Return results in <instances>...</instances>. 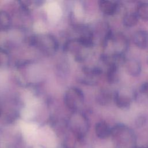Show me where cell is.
I'll return each mask as SVG.
<instances>
[{
  "label": "cell",
  "instance_id": "3",
  "mask_svg": "<svg viewBox=\"0 0 148 148\" xmlns=\"http://www.w3.org/2000/svg\"><path fill=\"white\" fill-rule=\"evenodd\" d=\"M35 44L42 52L46 54H52L58 47L56 39L50 35H42L35 39Z\"/></svg>",
  "mask_w": 148,
  "mask_h": 148
},
{
  "label": "cell",
  "instance_id": "4",
  "mask_svg": "<svg viewBox=\"0 0 148 148\" xmlns=\"http://www.w3.org/2000/svg\"><path fill=\"white\" fill-rule=\"evenodd\" d=\"M134 95L130 96L127 92L117 90L113 94V101L116 105L120 109H127L131 105Z\"/></svg>",
  "mask_w": 148,
  "mask_h": 148
},
{
  "label": "cell",
  "instance_id": "9",
  "mask_svg": "<svg viewBox=\"0 0 148 148\" xmlns=\"http://www.w3.org/2000/svg\"><path fill=\"white\" fill-rule=\"evenodd\" d=\"M112 100H113V94L108 89L101 90L97 97L98 103L102 106L108 105Z\"/></svg>",
  "mask_w": 148,
  "mask_h": 148
},
{
  "label": "cell",
  "instance_id": "10",
  "mask_svg": "<svg viewBox=\"0 0 148 148\" xmlns=\"http://www.w3.org/2000/svg\"><path fill=\"white\" fill-rule=\"evenodd\" d=\"M139 19V18L135 12H130L124 14L123 23L125 27L131 28L137 24Z\"/></svg>",
  "mask_w": 148,
  "mask_h": 148
},
{
  "label": "cell",
  "instance_id": "12",
  "mask_svg": "<svg viewBox=\"0 0 148 148\" xmlns=\"http://www.w3.org/2000/svg\"><path fill=\"white\" fill-rule=\"evenodd\" d=\"M134 98L136 100H148V82L143 83L139 87L138 90L134 92Z\"/></svg>",
  "mask_w": 148,
  "mask_h": 148
},
{
  "label": "cell",
  "instance_id": "6",
  "mask_svg": "<svg viewBox=\"0 0 148 148\" xmlns=\"http://www.w3.org/2000/svg\"><path fill=\"white\" fill-rule=\"evenodd\" d=\"M120 5L117 1L101 0L99 1L100 10L105 14L112 16L116 14L119 10Z\"/></svg>",
  "mask_w": 148,
  "mask_h": 148
},
{
  "label": "cell",
  "instance_id": "5",
  "mask_svg": "<svg viewBox=\"0 0 148 148\" xmlns=\"http://www.w3.org/2000/svg\"><path fill=\"white\" fill-rule=\"evenodd\" d=\"M123 65L130 75L133 77H137L140 75L142 71V65L140 61L137 58H125Z\"/></svg>",
  "mask_w": 148,
  "mask_h": 148
},
{
  "label": "cell",
  "instance_id": "14",
  "mask_svg": "<svg viewBox=\"0 0 148 148\" xmlns=\"http://www.w3.org/2000/svg\"><path fill=\"white\" fill-rule=\"evenodd\" d=\"M96 130L97 133L102 136H105L109 134L110 129L108 125L104 122H100L97 125Z\"/></svg>",
  "mask_w": 148,
  "mask_h": 148
},
{
  "label": "cell",
  "instance_id": "15",
  "mask_svg": "<svg viewBox=\"0 0 148 148\" xmlns=\"http://www.w3.org/2000/svg\"><path fill=\"white\" fill-rule=\"evenodd\" d=\"M8 61V56L7 53L2 49H0V66L5 64Z\"/></svg>",
  "mask_w": 148,
  "mask_h": 148
},
{
  "label": "cell",
  "instance_id": "13",
  "mask_svg": "<svg viewBox=\"0 0 148 148\" xmlns=\"http://www.w3.org/2000/svg\"><path fill=\"white\" fill-rule=\"evenodd\" d=\"M11 24V19L9 14L0 10V30H5L9 28Z\"/></svg>",
  "mask_w": 148,
  "mask_h": 148
},
{
  "label": "cell",
  "instance_id": "2",
  "mask_svg": "<svg viewBox=\"0 0 148 148\" xmlns=\"http://www.w3.org/2000/svg\"><path fill=\"white\" fill-rule=\"evenodd\" d=\"M84 97L83 92L76 87H71L65 92L64 101L66 106L70 109L76 110L79 109L84 102Z\"/></svg>",
  "mask_w": 148,
  "mask_h": 148
},
{
  "label": "cell",
  "instance_id": "11",
  "mask_svg": "<svg viewBox=\"0 0 148 148\" xmlns=\"http://www.w3.org/2000/svg\"><path fill=\"white\" fill-rule=\"evenodd\" d=\"M139 19L144 21H148V2H142L139 3L135 11Z\"/></svg>",
  "mask_w": 148,
  "mask_h": 148
},
{
  "label": "cell",
  "instance_id": "7",
  "mask_svg": "<svg viewBox=\"0 0 148 148\" xmlns=\"http://www.w3.org/2000/svg\"><path fill=\"white\" fill-rule=\"evenodd\" d=\"M132 41L140 49H145L148 46V31L140 29L136 31L132 36Z\"/></svg>",
  "mask_w": 148,
  "mask_h": 148
},
{
  "label": "cell",
  "instance_id": "1",
  "mask_svg": "<svg viewBox=\"0 0 148 148\" xmlns=\"http://www.w3.org/2000/svg\"><path fill=\"white\" fill-rule=\"evenodd\" d=\"M103 45L106 49H109V53L106 54L117 56H125L129 47L128 38L119 32L116 33L113 32Z\"/></svg>",
  "mask_w": 148,
  "mask_h": 148
},
{
  "label": "cell",
  "instance_id": "8",
  "mask_svg": "<svg viewBox=\"0 0 148 148\" xmlns=\"http://www.w3.org/2000/svg\"><path fill=\"white\" fill-rule=\"evenodd\" d=\"M119 66L116 65H112L108 66L106 72V79L110 84H116L120 79L119 75Z\"/></svg>",
  "mask_w": 148,
  "mask_h": 148
}]
</instances>
